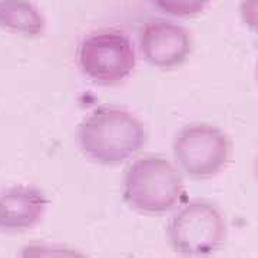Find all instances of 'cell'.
I'll use <instances>...</instances> for the list:
<instances>
[{
  "label": "cell",
  "instance_id": "cell-1",
  "mask_svg": "<svg viewBox=\"0 0 258 258\" xmlns=\"http://www.w3.org/2000/svg\"><path fill=\"white\" fill-rule=\"evenodd\" d=\"M82 152L101 165H118L139 152L147 142L142 122L120 108H98L79 125Z\"/></svg>",
  "mask_w": 258,
  "mask_h": 258
},
{
  "label": "cell",
  "instance_id": "cell-2",
  "mask_svg": "<svg viewBox=\"0 0 258 258\" xmlns=\"http://www.w3.org/2000/svg\"><path fill=\"white\" fill-rule=\"evenodd\" d=\"M184 181L176 166L161 157L137 159L123 176L122 192L129 207L141 214L171 212L184 197Z\"/></svg>",
  "mask_w": 258,
  "mask_h": 258
},
{
  "label": "cell",
  "instance_id": "cell-3",
  "mask_svg": "<svg viewBox=\"0 0 258 258\" xmlns=\"http://www.w3.org/2000/svg\"><path fill=\"white\" fill-rule=\"evenodd\" d=\"M227 237V222L214 204L192 200L169 218L166 238L176 252L204 257L221 248Z\"/></svg>",
  "mask_w": 258,
  "mask_h": 258
},
{
  "label": "cell",
  "instance_id": "cell-4",
  "mask_svg": "<svg viewBox=\"0 0 258 258\" xmlns=\"http://www.w3.org/2000/svg\"><path fill=\"white\" fill-rule=\"evenodd\" d=\"M172 149L178 166L192 179L218 175L231 157L227 134L210 123L185 125L175 135Z\"/></svg>",
  "mask_w": 258,
  "mask_h": 258
},
{
  "label": "cell",
  "instance_id": "cell-5",
  "mask_svg": "<svg viewBox=\"0 0 258 258\" xmlns=\"http://www.w3.org/2000/svg\"><path fill=\"white\" fill-rule=\"evenodd\" d=\"M78 59L83 74L93 82L102 85L125 81L137 64L131 39L116 30L88 35L79 45Z\"/></svg>",
  "mask_w": 258,
  "mask_h": 258
},
{
  "label": "cell",
  "instance_id": "cell-6",
  "mask_svg": "<svg viewBox=\"0 0 258 258\" xmlns=\"http://www.w3.org/2000/svg\"><path fill=\"white\" fill-rule=\"evenodd\" d=\"M139 50L154 68L175 69L184 63L192 52L189 32L171 20H151L139 33Z\"/></svg>",
  "mask_w": 258,
  "mask_h": 258
},
{
  "label": "cell",
  "instance_id": "cell-7",
  "mask_svg": "<svg viewBox=\"0 0 258 258\" xmlns=\"http://www.w3.org/2000/svg\"><path fill=\"white\" fill-rule=\"evenodd\" d=\"M47 208V198L36 186L18 185L0 192V231L16 232L35 227Z\"/></svg>",
  "mask_w": 258,
  "mask_h": 258
},
{
  "label": "cell",
  "instance_id": "cell-8",
  "mask_svg": "<svg viewBox=\"0 0 258 258\" xmlns=\"http://www.w3.org/2000/svg\"><path fill=\"white\" fill-rule=\"evenodd\" d=\"M0 28L23 36H40L46 20L30 0H0Z\"/></svg>",
  "mask_w": 258,
  "mask_h": 258
},
{
  "label": "cell",
  "instance_id": "cell-9",
  "mask_svg": "<svg viewBox=\"0 0 258 258\" xmlns=\"http://www.w3.org/2000/svg\"><path fill=\"white\" fill-rule=\"evenodd\" d=\"M164 15L172 18H191L203 13L211 0H151Z\"/></svg>",
  "mask_w": 258,
  "mask_h": 258
},
{
  "label": "cell",
  "instance_id": "cell-10",
  "mask_svg": "<svg viewBox=\"0 0 258 258\" xmlns=\"http://www.w3.org/2000/svg\"><path fill=\"white\" fill-rule=\"evenodd\" d=\"M240 18L251 32L258 35V0H241Z\"/></svg>",
  "mask_w": 258,
  "mask_h": 258
},
{
  "label": "cell",
  "instance_id": "cell-11",
  "mask_svg": "<svg viewBox=\"0 0 258 258\" xmlns=\"http://www.w3.org/2000/svg\"><path fill=\"white\" fill-rule=\"evenodd\" d=\"M255 172H257V176H258V159H257V164H255Z\"/></svg>",
  "mask_w": 258,
  "mask_h": 258
},
{
  "label": "cell",
  "instance_id": "cell-12",
  "mask_svg": "<svg viewBox=\"0 0 258 258\" xmlns=\"http://www.w3.org/2000/svg\"><path fill=\"white\" fill-rule=\"evenodd\" d=\"M257 81H258V68H257Z\"/></svg>",
  "mask_w": 258,
  "mask_h": 258
}]
</instances>
